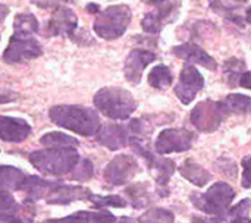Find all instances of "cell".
<instances>
[{"instance_id": "12", "label": "cell", "mask_w": 251, "mask_h": 223, "mask_svg": "<svg viewBox=\"0 0 251 223\" xmlns=\"http://www.w3.org/2000/svg\"><path fill=\"white\" fill-rule=\"evenodd\" d=\"M151 4H156V10L146 13L141 21V25L146 32L159 34L168 22H172L176 18L181 3L179 1H154Z\"/></svg>"}, {"instance_id": "15", "label": "cell", "mask_w": 251, "mask_h": 223, "mask_svg": "<svg viewBox=\"0 0 251 223\" xmlns=\"http://www.w3.org/2000/svg\"><path fill=\"white\" fill-rule=\"evenodd\" d=\"M154 60H156V54L149 51V50H144V49L132 50L128 54L126 60H125V66H124L126 81L134 84V85L140 84L144 69Z\"/></svg>"}, {"instance_id": "7", "label": "cell", "mask_w": 251, "mask_h": 223, "mask_svg": "<svg viewBox=\"0 0 251 223\" xmlns=\"http://www.w3.org/2000/svg\"><path fill=\"white\" fill-rule=\"evenodd\" d=\"M228 109L224 104V101H213V100H204L200 101L191 112V124L200 131V132H213L216 131L224 119L228 115Z\"/></svg>"}, {"instance_id": "8", "label": "cell", "mask_w": 251, "mask_h": 223, "mask_svg": "<svg viewBox=\"0 0 251 223\" xmlns=\"http://www.w3.org/2000/svg\"><path fill=\"white\" fill-rule=\"evenodd\" d=\"M41 44L31 34L13 32L3 53V60L6 63H22L41 56Z\"/></svg>"}, {"instance_id": "29", "label": "cell", "mask_w": 251, "mask_h": 223, "mask_svg": "<svg viewBox=\"0 0 251 223\" xmlns=\"http://www.w3.org/2000/svg\"><path fill=\"white\" fill-rule=\"evenodd\" d=\"M140 223H174L175 222V216L172 212L166 210V209H160V207H154L147 210L143 216H140L138 219Z\"/></svg>"}, {"instance_id": "2", "label": "cell", "mask_w": 251, "mask_h": 223, "mask_svg": "<svg viewBox=\"0 0 251 223\" xmlns=\"http://www.w3.org/2000/svg\"><path fill=\"white\" fill-rule=\"evenodd\" d=\"M49 116L57 126L69 129L82 137L97 135L101 128L99 115L93 109L84 106H54L50 109Z\"/></svg>"}, {"instance_id": "32", "label": "cell", "mask_w": 251, "mask_h": 223, "mask_svg": "<svg viewBox=\"0 0 251 223\" xmlns=\"http://www.w3.org/2000/svg\"><path fill=\"white\" fill-rule=\"evenodd\" d=\"M94 173V166L88 159H81L75 171L72 172L71 178L75 181H88Z\"/></svg>"}, {"instance_id": "35", "label": "cell", "mask_w": 251, "mask_h": 223, "mask_svg": "<svg viewBox=\"0 0 251 223\" xmlns=\"http://www.w3.org/2000/svg\"><path fill=\"white\" fill-rule=\"evenodd\" d=\"M241 166H243V179L241 184L244 188H250L251 187V157H244L241 160Z\"/></svg>"}, {"instance_id": "27", "label": "cell", "mask_w": 251, "mask_h": 223, "mask_svg": "<svg viewBox=\"0 0 251 223\" xmlns=\"http://www.w3.org/2000/svg\"><path fill=\"white\" fill-rule=\"evenodd\" d=\"M13 29L19 34H34L38 32V21L31 13H18L13 21Z\"/></svg>"}, {"instance_id": "22", "label": "cell", "mask_w": 251, "mask_h": 223, "mask_svg": "<svg viewBox=\"0 0 251 223\" xmlns=\"http://www.w3.org/2000/svg\"><path fill=\"white\" fill-rule=\"evenodd\" d=\"M126 197L129 198V203L135 209H144L151 204V194L150 187L146 182H137L129 185L125 190Z\"/></svg>"}, {"instance_id": "36", "label": "cell", "mask_w": 251, "mask_h": 223, "mask_svg": "<svg viewBox=\"0 0 251 223\" xmlns=\"http://www.w3.org/2000/svg\"><path fill=\"white\" fill-rule=\"evenodd\" d=\"M18 94L12 90H0V103H10L16 101Z\"/></svg>"}, {"instance_id": "18", "label": "cell", "mask_w": 251, "mask_h": 223, "mask_svg": "<svg viewBox=\"0 0 251 223\" xmlns=\"http://www.w3.org/2000/svg\"><path fill=\"white\" fill-rule=\"evenodd\" d=\"M31 134L26 121L10 116H0V140L6 143H22Z\"/></svg>"}, {"instance_id": "17", "label": "cell", "mask_w": 251, "mask_h": 223, "mask_svg": "<svg viewBox=\"0 0 251 223\" xmlns=\"http://www.w3.org/2000/svg\"><path fill=\"white\" fill-rule=\"evenodd\" d=\"M44 223H134L128 216H113L112 213L101 210V212H78L71 216L62 219H51Z\"/></svg>"}, {"instance_id": "9", "label": "cell", "mask_w": 251, "mask_h": 223, "mask_svg": "<svg viewBox=\"0 0 251 223\" xmlns=\"http://www.w3.org/2000/svg\"><path fill=\"white\" fill-rule=\"evenodd\" d=\"M194 135L181 128H169L162 131L157 135V140L154 143V150L159 154H171V153H182L188 151L193 146Z\"/></svg>"}, {"instance_id": "3", "label": "cell", "mask_w": 251, "mask_h": 223, "mask_svg": "<svg viewBox=\"0 0 251 223\" xmlns=\"http://www.w3.org/2000/svg\"><path fill=\"white\" fill-rule=\"evenodd\" d=\"M28 159L37 171L51 176H63L72 173L81 160L75 149L37 150L32 151Z\"/></svg>"}, {"instance_id": "6", "label": "cell", "mask_w": 251, "mask_h": 223, "mask_svg": "<svg viewBox=\"0 0 251 223\" xmlns=\"http://www.w3.org/2000/svg\"><path fill=\"white\" fill-rule=\"evenodd\" d=\"M131 9L126 4H112L97 15L94 32L104 40L119 38L131 24Z\"/></svg>"}, {"instance_id": "31", "label": "cell", "mask_w": 251, "mask_h": 223, "mask_svg": "<svg viewBox=\"0 0 251 223\" xmlns=\"http://www.w3.org/2000/svg\"><path fill=\"white\" fill-rule=\"evenodd\" d=\"M90 201L94 204V207L97 209H104V207H116V209H122L126 207V200L122 198L121 196H91Z\"/></svg>"}, {"instance_id": "38", "label": "cell", "mask_w": 251, "mask_h": 223, "mask_svg": "<svg viewBox=\"0 0 251 223\" xmlns=\"http://www.w3.org/2000/svg\"><path fill=\"white\" fill-rule=\"evenodd\" d=\"M191 223H219L215 218H201V216H193Z\"/></svg>"}, {"instance_id": "39", "label": "cell", "mask_w": 251, "mask_h": 223, "mask_svg": "<svg viewBox=\"0 0 251 223\" xmlns=\"http://www.w3.org/2000/svg\"><path fill=\"white\" fill-rule=\"evenodd\" d=\"M7 13H9V7L6 4H1L0 3V21H3L7 16Z\"/></svg>"}, {"instance_id": "30", "label": "cell", "mask_w": 251, "mask_h": 223, "mask_svg": "<svg viewBox=\"0 0 251 223\" xmlns=\"http://www.w3.org/2000/svg\"><path fill=\"white\" fill-rule=\"evenodd\" d=\"M232 4V1H210V6H212V9L213 10H216V12H219V13H222L226 19H231V21H234L235 24H238V25H244V22H243V18L238 15V13H235L234 10H237V9H240L241 6V3H235V6H231Z\"/></svg>"}, {"instance_id": "5", "label": "cell", "mask_w": 251, "mask_h": 223, "mask_svg": "<svg viewBox=\"0 0 251 223\" xmlns=\"http://www.w3.org/2000/svg\"><path fill=\"white\" fill-rule=\"evenodd\" d=\"M235 198V191L226 182H216L213 184L206 193H193L190 196L191 203L206 215L213 218L224 216Z\"/></svg>"}, {"instance_id": "1", "label": "cell", "mask_w": 251, "mask_h": 223, "mask_svg": "<svg viewBox=\"0 0 251 223\" xmlns=\"http://www.w3.org/2000/svg\"><path fill=\"white\" fill-rule=\"evenodd\" d=\"M21 190L28 194V200H43L47 204H69L76 200H90L93 196L84 187L51 182L38 176H26Z\"/></svg>"}, {"instance_id": "42", "label": "cell", "mask_w": 251, "mask_h": 223, "mask_svg": "<svg viewBox=\"0 0 251 223\" xmlns=\"http://www.w3.org/2000/svg\"><path fill=\"white\" fill-rule=\"evenodd\" d=\"M247 223H251V221H250V219H249V222H247Z\"/></svg>"}, {"instance_id": "41", "label": "cell", "mask_w": 251, "mask_h": 223, "mask_svg": "<svg viewBox=\"0 0 251 223\" xmlns=\"http://www.w3.org/2000/svg\"><path fill=\"white\" fill-rule=\"evenodd\" d=\"M244 21L249 22L251 25V7H249V9L246 10V18H244Z\"/></svg>"}, {"instance_id": "24", "label": "cell", "mask_w": 251, "mask_h": 223, "mask_svg": "<svg viewBox=\"0 0 251 223\" xmlns=\"http://www.w3.org/2000/svg\"><path fill=\"white\" fill-rule=\"evenodd\" d=\"M251 209V200L250 198H244L241 200L237 206L229 207V210L221 216V218H215L219 223H247L249 222V213Z\"/></svg>"}, {"instance_id": "14", "label": "cell", "mask_w": 251, "mask_h": 223, "mask_svg": "<svg viewBox=\"0 0 251 223\" xmlns=\"http://www.w3.org/2000/svg\"><path fill=\"white\" fill-rule=\"evenodd\" d=\"M78 25L76 15L74 13L72 9L59 6L56 7L54 13L51 15L50 21L46 25V32L44 35H75Z\"/></svg>"}, {"instance_id": "23", "label": "cell", "mask_w": 251, "mask_h": 223, "mask_svg": "<svg viewBox=\"0 0 251 223\" xmlns=\"http://www.w3.org/2000/svg\"><path fill=\"white\" fill-rule=\"evenodd\" d=\"M25 175L22 171L13 166H0V190H21L25 182Z\"/></svg>"}, {"instance_id": "19", "label": "cell", "mask_w": 251, "mask_h": 223, "mask_svg": "<svg viewBox=\"0 0 251 223\" xmlns=\"http://www.w3.org/2000/svg\"><path fill=\"white\" fill-rule=\"evenodd\" d=\"M151 175L156 179L157 184V193L160 197H168L169 196V188H168V182L171 179V176L175 172V163L169 159H163V157H156L147 163Z\"/></svg>"}, {"instance_id": "28", "label": "cell", "mask_w": 251, "mask_h": 223, "mask_svg": "<svg viewBox=\"0 0 251 223\" xmlns=\"http://www.w3.org/2000/svg\"><path fill=\"white\" fill-rule=\"evenodd\" d=\"M224 104L226 106L228 112L234 113H250L251 112V97L244 94H229Z\"/></svg>"}, {"instance_id": "4", "label": "cell", "mask_w": 251, "mask_h": 223, "mask_svg": "<svg viewBox=\"0 0 251 223\" xmlns=\"http://www.w3.org/2000/svg\"><path fill=\"white\" fill-rule=\"evenodd\" d=\"M93 101L99 112L115 121L128 119L137 109L134 96L129 91L116 87H106L99 90Z\"/></svg>"}, {"instance_id": "37", "label": "cell", "mask_w": 251, "mask_h": 223, "mask_svg": "<svg viewBox=\"0 0 251 223\" xmlns=\"http://www.w3.org/2000/svg\"><path fill=\"white\" fill-rule=\"evenodd\" d=\"M243 88H247L251 90V72H244L240 78V82H238Z\"/></svg>"}, {"instance_id": "26", "label": "cell", "mask_w": 251, "mask_h": 223, "mask_svg": "<svg viewBox=\"0 0 251 223\" xmlns=\"http://www.w3.org/2000/svg\"><path fill=\"white\" fill-rule=\"evenodd\" d=\"M149 84L153 88L157 90H166L171 87L174 76H172V71L166 66V65H156L150 72H149Z\"/></svg>"}, {"instance_id": "16", "label": "cell", "mask_w": 251, "mask_h": 223, "mask_svg": "<svg viewBox=\"0 0 251 223\" xmlns=\"http://www.w3.org/2000/svg\"><path fill=\"white\" fill-rule=\"evenodd\" d=\"M172 53H174L176 57H179V59L188 62L190 65H191V63H197V65L204 66V68L209 69V71H215V69L218 68L216 60H215L204 49H201L200 46H197V44H194V43H184V44L175 46V47L172 49Z\"/></svg>"}, {"instance_id": "34", "label": "cell", "mask_w": 251, "mask_h": 223, "mask_svg": "<svg viewBox=\"0 0 251 223\" xmlns=\"http://www.w3.org/2000/svg\"><path fill=\"white\" fill-rule=\"evenodd\" d=\"M215 168L219 169L221 173L226 175L228 178H235L237 176V165L231 160V159H225V157H221L218 162H215Z\"/></svg>"}, {"instance_id": "25", "label": "cell", "mask_w": 251, "mask_h": 223, "mask_svg": "<svg viewBox=\"0 0 251 223\" xmlns=\"http://www.w3.org/2000/svg\"><path fill=\"white\" fill-rule=\"evenodd\" d=\"M41 146L46 149H75L78 147V140L66 135L63 132H49L40 138Z\"/></svg>"}, {"instance_id": "33", "label": "cell", "mask_w": 251, "mask_h": 223, "mask_svg": "<svg viewBox=\"0 0 251 223\" xmlns=\"http://www.w3.org/2000/svg\"><path fill=\"white\" fill-rule=\"evenodd\" d=\"M244 63L240 62L238 59H231L225 63V72H226V78L229 81V84H232V79L235 78L237 79V84L240 82V78L241 75L244 74Z\"/></svg>"}, {"instance_id": "13", "label": "cell", "mask_w": 251, "mask_h": 223, "mask_svg": "<svg viewBox=\"0 0 251 223\" xmlns=\"http://www.w3.org/2000/svg\"><path fill=\"white\" fill-rule=\"evenodd\" d=\"M203 87L204 78L199 72V69L193 65H185L179 75V81L175 87V94L182 104H190Z\"/></svg>"}, {"instance_id": "11", "label": "cell", "mask_w": 251, "mask_h": 223, "mask_svg": "<svg viewBox=\"0 0 251 223\" xmlns=\"http://www.w3.org/2000/svg\"><path fill=\"white\" fill-rule=\"evenodd\" d=\"M26 198L24 204H18L15 198L4 191H0V223H31L35 209Z\"/></svg>"}, {"instance_id": "21", "label": "cell", "mask_w": 251, "mask_h": 223, "mask_svg": "<svg viewBox=\"0 0 251 223\" xmlns=\"http://www.w3.org/2000/svg\"><path fill=\"white\" fill-rule=\"evenodd\" d=\"M179 173L196 187H204L212 181V173L206 171L203 166H200L199 163L193 162L191 159L185 160L179 166Z\"/></svg>"}, {"instance_id": "40", "label": "cell", "mask_w": 251, "mask_h": 223, "mask_svg": "<svg viewBox=\"0 0 251 223\" xmlns=\"http://www.w3.org/2000/svg\"><path fill=\"white\" fill-rule=\"evenodd\" d=\"M99 4H96V3H90L88 6H87V10L88 12H91V13H96V12H99Z\"/></svg>"}, {"instance_id": "10", "label": "cell", "mask_w": 251, "mask_h": 223, "mask_svg": "<svg viewBox=\"0 0 251 223\" xmlns=\"http://www.w3.org/2000/svg\"><path fill=\"white\" fill-rule=\"evenodd\" d=\"M140 172V165L129 154L116 156L104 169V179L109 185H124Z\"/></svg>"}, {"instance_id": "20", "label": "cell", "mask_w": 251, "mask_h": 223, "mask_svg": "<svg viewBox=\"0 0 251 223\" xmlns=\"http://www.w3.org/2000/svg\"><path fill=\"white\" fill-rule=\"evenodd\" d=\"M129 140V132L128 128L116 124H107L103 125L97 134V141L107 147L109 150H119L128 144Z\"/></svg>"}]
</instances>
